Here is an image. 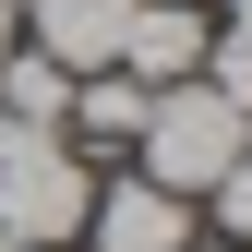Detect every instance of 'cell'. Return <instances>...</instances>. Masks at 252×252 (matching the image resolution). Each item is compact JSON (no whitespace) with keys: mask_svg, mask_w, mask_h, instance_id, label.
I'll return each mask as SVG.
<instances>
[{"mask_svg":"<svg viewBox=\"0 0 252 252\" xmlns=\"http://www.w3.org/2000/svg\"><path fill=\"white\" fill-rule=\"evenodd\" d=\"M0 252H12V240H0Z\"/></svg>","mask_w":252,"mask_h":252,"instance_id":"4fadbf2b","label":"cell"},{"mask_svg":"<svg viewBox=\"0 0 252 252\" xmlns=\"http://www.w3.org/2000/svg\"><path fill=\"white\" fill-rule=\"evenodd\" d=\"M0 48H12V0H0Z\"/></svg>","mask_w":252,"mask_h":252,"instance_id":"30bf717a","label":"cell"},{"mask_svg":"<svg viewBox=\"0 0 252 252\" xmlns=\"http://www.w3.org/2000/svg\"><path fill=\"white\" fill-rule=\"evenodd\" d=\"M204 84L252 120V24H216V36H204Z\"/></svg>","mask_w":252,"mask_h":252,"instance_id":"ba28073f","label":"cell"},{"mask_svg":"<svg viewBox=\"0 0 252 252\" xmlns=\"http://www.w3.org/2000/svg\"><path fill=\"white\" fill-rule=\"evenodd\" d=\"M204 36H216L204 0H132V24H120V60H108V72H132L144 96H156V84H192V72H204Z\"/></svg>","mask_w":252,"mask_h":252,"instance_id":"277c9868","label":"cell"},{"mask_svg":"<svg viewBox=\"0 0 252 252\" xmlns=\"http://www.w3.org/2000/svg\"><path fill=\"white\" fill-rule=\"evenodd\" d=\"M132 144H144V180H156V192L204 204V192H216V168L252 144V120L192 72V84H156V96H144V132H132Z\"/></svg>","mask_w":252,"mask_h":252,"instance_id":"7a4b0ae2","label":"cell"},{"mask_svg":"<svg viewBox=\"0 0 252 252\" xmlns=\"http://www.w3.org/2000/svg\"><path fill=\"white\" fill-rule=\"evenodd\" d=\"M84 204H96L84 144L0 120V240H12V252H72V240H84Z\"/></svg>","mask_w":252,"mask_h":252,"instance_id":"6da1fadb","label":"cell"},{"mask_svg":"<svg viewBox=\"0 0 252 252\" xmlns=\"http://www.w3.org/2000/svg\"><path fill=\"white\" fill-rule=\"evenodd\" d=\"M192 252H240V240H192Z\"/></svg>","mask_w":252,"mask_h":252,"instance_id":"7c38bea8","label":"cell"},{"mask_svg":"<svg viewBox=\"0 0 252 252\" xmlns=\"http://www.w3.org/2000/svg\"><path fill=\"white\" fill-rule=\"evenodd\" d=\"M0 120H24V132H60V120H72V72H60V60H36V48H0Z\"/></svg>","mask_w":252,"mask_h":252,"instance_id":"8992f818","label":"cell"},{"mask_svg":"<svg viewBox=\"0 0 252 252\" xmlns=\"http://www.w3.org/2000/svg\"><path fill=\"white\" fill-rule=\"evenodd\" d=\"M120 24H132V0H12V36L36 60H60V72H108Z\"/></svg>","mask_w":252,"mask_h":252,"instance_id":"3957f363","label":"cell"},{"mask_svg":"<svg viewBox=\"0 0 252 252\" xmlns=\"http://www.w3.org/2000/svg\"><path fill=\"white\" fill-rule=\"evenodd\" d=\"M228 24H252V0H228Z\"/></svg>","mask_w":252,"mask_h":252,"instance_id":"8fae6325","label":"cell"},{"mask_svg":"<svg viewBox=\"0 0 252 252\" xmlns=\"http://www.w3.org/2000/svg\"><path fill=\"white\" fill-rule=\"evenodd\" d=\"M72 144H132L144 132V84L132 72H72V120H60Z\"/></svg>","mask_w":252,"mask_h":252,"instance_id":"52a82bcc","label":"cell"},{"mask_svg":"<svg viewBox=\"0 0 252 252\" xmlns=\"http://www.w3.org/2000/svg\"><path fill=\"white\" fill-rule=\"evenodd\" d=\"M204 204H216V240H240V252H252V144L216 168V192H204Z\"/></svg>","mask_w":252,"mask_h":252,"instance_id":"9c48e42d","label":"cell"},{"mask_svg":"<svg viewBox=\"0 0 252 252\" xmlns=\"http://www.w3.org/2000/svg\"><path fill=\"white\" fill-rule=\"evenodd\" d=\"M84 240L96 252H192V204L156 192V180H96V204H84Z\"/></svg>","mask_w":252,"mask_h":252,"instance_id":"5b68a950","label":"cell"}]
</instances>
